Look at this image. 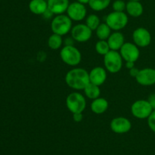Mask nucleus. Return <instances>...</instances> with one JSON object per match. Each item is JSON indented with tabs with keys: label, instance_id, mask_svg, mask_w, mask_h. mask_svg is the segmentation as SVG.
Listing matches in <instances>:
<instances>
[{
	"label": "nucleus",
	"instance_id": "nucleus-1",
	"mask_svg": "<svg viewBox=\"0 0 155 155\" xmlns=\"http://www.w3.org/2000/svg\"><path fill=\"white\" fill-rule=\"evenodd\" d=\"M65 82L68 87L77 91L84 90L90 82L89 71L83 68H74L65 75Z\"/></svg>",
	"mask_w": 155,
	"mask_h": 155
},
{
	"label": "nucleus",
	"instance_id": "nucleus-2",
	"mask_svg": "<svg viewBox=\"0 0 155 155\" xmlns=\"http://www.w3.org/2000/svg\"><path fill=\"white\" fill-rule=\"evenodd\" d=\"M72 20L67 15H55L52 18L51 22V30L53 33H56L60 36L68 34L72 29Z\"/></svg>",
	"mask_w": 155,
	"mask_h": 155
},
{
	"label": "nucleus",
	"instance_id": "nucleus-3",
	"mask_svg": "<svg viewBox=\"0 0 155 155\" xmlns=\"http://www.w3.org/2000/svg\"><path fill=\"white\" fill-rule=\"evenodd\" d=\"M61 60L70 66H77L81 62L82 54L74 46H64L60 52Z\"/></svg>",
	"mask_w": 155,
	"mask_h": 155
},
{
	"label": "nucleus",
	"instance_id": "nucleus-4",
	"mask_svg": "<svg viewBox=\"0 0 155 155\" xmlns=\"http://www.w3.org/2000/svg\"><path fill=\"white\" fill-rule=\"evenodd\" d=\"M129 21L128 15L124 12H112L105 18V23L111 30L120 31L127 25Z\"/></svg>",
	"mask_w": 155,
	"mask_h": 155
},
{
	"label": "nucleus",
	"instance_id": "nucleus-5",
	"mask_svg": "<svg viewBox=\"0 0 155 155\" xmlns=\"http://www.w3.org/2000/svg\"><path fill=\"white\" fill-rule=\"evenodd\" d=\"M123 60L120 52L110 50L104 56L105 69L111 74L119 72L123 67Z\"/></svg>",
	"mask_w": 155,
	"mask_h": 155
},
{
	"label": "nucleus",
	"instance_id": "nucleus-6",
	"mask_svg": "<svg viewBox=\"0 0 155 155\" xmlns=\"http://www.w3.org/2000/svg\"><path fill=\"white\" fill-rule=\"evenodd\" d=\"M66 106L72 113L83 112L86 107V98L82 94L74 91L67 97Z\"/></svg>",
	"mask_w": 155,
	"mask_h": 155
},
{
	"label": "nucleus",
	"instance_id": "nucleus-7",
	"mask_svg": "<svg viewBox=\"0 0 155 155\" xmlns=\"http://www.w3.org/2000/svg\"><path fill=\"white\" fill-rule=\"evenodd\" d=\"M154 109L147 100H138L131 106V112L133 115L139 119H148Z\"/></svg>",
	"mask_w": 155,
	"mask_h": 155
},
{
	"label": "nucleus",
	"instance_id": "nucleus-8",
	"mask_svg": "<svg viewBox=\"0 0 155 155\" xmlns=\"http://www.w3.org/2000/svg\"><path fill=\"white\" fill-rule=\"evenodd\" d=\"M71 37L78 43L87 42L92 36V30L86 24H77L71 29Z\"/></svg>",
	"mask_w": 155,
	"mask_h": 155
},
{
	"label": "nucleus",
	"instance_id": "nucleus-9",
	"mask_svg": "<svg viewBox=\"0 0 155 155\" xmlns=\"http://www.w3.org/2000/svg\"><path fill=\"white\" fill-rule=\"evenodd\" d=\"M67 15L74 21H81L86 18L87 15V9L85 5L78 2L70 3L67 10Z\"/></svg>",
	"mask_w": 155,
	"mask_h": 155
},
{
	"label": "nucleus",
	"instance_id": "nucleus-10",
	"mask_svg": "<svg viewBox=\"0 0 155 155\" xmlns=\"http://www.w3.org/2000/svg\"><path fill=\"white\" fill-rule=\"evenodd\" d=\"M123 59L126 62H136L140 56V50L135 43L127 42L120 50Z\"/></svg>",
	"mask_w": 155,
	"mask_h": 155
},
{
	"label": "nucleus",
	"instance_id": "nucleus-11",
	"mask_svg": "<svg viewBox=\"0 0 155 155\" xmlns=\"http://www.w3.org/2000/svg\"><path fill=\"white\" fill-rule=\"evenodd\" d=\"M133 40L138 47H147L151 42V33L145 27H138L133 31Z\"/></svg>",
	"mask_w": 155,
	"mask_h": 155
},
{
	"label": "nucleus",
	"instance_id": "nucleus-12",
	"mask_svg": "<svg viewBox=\"0 0 155 155\" xmlns=\"http://www.w3.org/2000/svg\"><path fill=\"white\" fill-rule=\"evenodd\" d=\"M110 129L116 134H125L132 129V122L129 119L124 116L114 118L110 123Z\"/></svg>",
	"mask_w": 155,
	"mask_h": 155
},
{
	"label": "nucleus",
	"instance_id": "nucleus-13",
	"mask_svg": "<svg viewBox=\"0 0 155 155\" xmlns=\"http://www.w3.org/2000/svg\"><path fill=\"white\" fill-rule=\"evenodd\" d=\"M136 81L142 86H152L155 84V69L153 68H145L139 69L136 77Z\"/></svg>",
	"mask_w": 155,
	"mask_h": 155
},
{
	"label": "nucleus",
	"instance_id": "nucleus-14",
	"mask_svg": "<svg viewBox=\"0 0 155 155\" xmlns=\"http://www.w3.org/2000/svg\"><path fill=\"white\" fill-rule=\"evenodd\" d=\"M90 83L98 86H101L107 80V70L101 66L92 68L89 72Z\"/></svg>",
	"mask_w": 155,
	"mask_h": 155
},
{
	"label": "nucleus",
	"instance_id": "nucleus-15",
	"mask_svg": "<svg viewBox=\"0 0 155 155\" xmlns=\"http://www.w3.org/2000/svg\"><path fill=\"white\" fill-rule=\"evenodd\" d=\"M48 10L54 15H62L68 10L70 2L69 0H47Z\"/></svg>",
	"mask_w": 155,
	"mask_h": 155
},
{
	"label": "nucleus",
	"instance_id": "nucleus-16",
	"mask_svg": "<svg viewBox=\"0 0 155 155\" xmlns=\"http://www.w3.org/2000/svg\"><path fill=\"white\" fill-rule=\"evenodd\" d=\"M107 41L110 50L118 51L125 43V38L120 31H114V33H111Z\"/></svg>",
	"mask_w": 155,
	"mask_h": 155
},
{
	"label": "nucleus",
	"instance_id": "nucleus-17",
	"mask_svg": "<svg viewBox=\"0 0 155 155\" xmlns=\"http://www.w3.org/2000/svg\"><path fill=\"white\" fill-rule=\"evenodd\" d=\"M126 11L130 16L139 18L143 14L144 7L140 1H129L127 3Z\"/></svg>",
	"mask_w": 155,
	"mask_h": 155
},
{
	"label": "nucleus",
	"instance_id": "nucleus-18",
	"mask_svg": "<svg viewBox=\"0 0 155 155\" xmlns=\"http://www.w3.org/2000/svg\"><path fill=\"white\" fill-rule=\"evenodd\" d=\"M29 9L34 15H43L48 9V3L45 0H31L29 3Z\"/></svg>",
	"mask_w": 155,
	"mask_h": 155
},
{
	"label": "nucleus",
	"instance_id": "nucleus-19",
	"mask_svg": "<svg viewBox=\"0 0 155 155\" xmlns=\"http://www.w3.org/2000/svg\"><path fill=\"white\" fill-rule=\"evenodd\" d=\"M108 101L103 97H98L92 100L91 103V110L95 114H102L108 109Z\"/></svg>",
	"mask_w": 155,
	"mask_h": 155
},
{
	"label": "nucleus",
	"instance_id": "nucleus-20",
	"mask_svg": "<svg viewBox=\"0 0 155 155\" xmlns=\"http://www.w3.org/2000/svg\"><path fill=\"white\" fill-rule=\"evenodd\" d=\"M83 91H84V94L86 97L92 100L99 97L100 94H101L100 87L92 83H90V82L86 85V87L84 88Z\"/></svg>",
	"mask_w": 155,
	"mask_h": 155
},
{
	"label": "nucleus",
	"instance_id": "nucleus-21",
	"mask_svg": "<svg viewBox=\"0 0 155 155\" xmlns=\"http://www.w3.org/2000/svg\"><path fill=\"white\" fill-rule=\"evenodd\" d=\"M96 36L101 40H107L111 34V29L106 23H101L98 28L95 30Z\"/></svg>",
	"mask_w": 155,
	"mask_h": 155
},
{
	"label": "nucleus",
	"instance_id": "nucleus-22",
	"mask_svg": "<svg viewBox=\"0 0 155 155\" xmlns=\"http://www.w3.org/2000/svg\"><path fill=\"white\" fill-rule=\"evenodd\" d=\"M110 2L111 0H89L88 5L93 11L101 12L110 5Z\"/></svg>",
	"mask_w": 155,
	"mask_h": 155
},
{
	"label": "nucleus",
	"instance_id": "nucleus-23",
	"mask_svg": "<svg viewBox=\"0 0 155 155\" xmlns=\"http://www.w3.org/2000/svg\"><path fill=\"white\" fill-rule=\"evenodd\" d=\"M64 41L62 39V36H60L56 33H52L50 35L48 39V46L51 50H57L61 47Z\"/></svg>",
	"mask_w": 155,
	"mask_h": 155
},
{
	"label": "nucleus",
	"instance_id": "nucleus-24",
	"mask_svg": "<svg viewBox=\"0 0 155 155\" xmlns=\"http://www.w3.org/2000/svg\"><path fill=\"white\" fill-rule=\"evenodd\" d=\"M100 24H101V21H100L99 17L95 14H91L86 17V24L92 31L96 30Z\"/></svg>",
	"mask_w": 155,
	"mask_h": 155
},
{
	"label": "nucleus",
	"instance_id": "nucleus-25",
	"mask_svg": "<svg viewBox=\"0 0 155 155\" xmlns=\"http://www.w3.org/2000/svg\"><path fill=\"white\" fill-rule=\"evenodd\" d=\"M95 50L101 56H104L109 51H110V46L107 40H99L95 43Z\"/></svg>",
	"mask_w": 155,
	"mask_h": 155
},
{
	"label": "nucleus",
	"instance_id": "nucleus-26",
	"mask_svg": "<svg viewBox=\"0 0 155 155\" xmlns=\"http://www.w3.org/2000/svg\"><path fill=\"white\" fill-rule=\"evenodd\" d=\"M127 7V3L124 0H115L112 4L114 12H124Z\"/></svg>",
	"mask_w": 155,
	"mask_h": 155
},
{
	"label": "nucleus",
	"instance_id": "nucleus-27",
	"mask_svg": "<svg viewBox=\"0 0 155 155\" xmlns=\"http://www.w3.org/2000/svg\"><path fill=\"white\" fill-rule=\"evenodd\" d=\"M148 126L151 131L155 133V109L153 110L150 116L148 119Z\"/></svg>",
	"mask_w": 155,
	"mask_h": 155
},
{
	"label": "nucleus",
	"instance_id": "nucleus-28",
	"mask_svg": "<svg viewBox=\"0 0 155 155\" xmlns=\"http://www.w3.org/2000/svg\"><path fill=\"white\" fill-rule=\"evenodd\" d=\"M73 119L76 122H80L83 119V112H77V113H73Z\"/></svg>",
	"mask_w": 155,
	"mask_h": 155
},
{
	"label": "nucleus",
	"instance_id": "nucleus-29",
	"mask_svg": "<svg viewBox=\"0 0 155 155\" xmlns=\"http://www.w3.org/2000/svg\"><path fill=\"white\" fill-rule=\"evenodd\" d=\"M147 100H148V103H150V105L151 106L152 109L154 110L155 109V93H153V94H150Z\"/></svg>",
	"mask_w": 155,
	"mask_h": 155
},
{
	"label": "nucleus",
	"instance_id": "nucleus-30",
	"mask_svg": "<svg viewBox=\"0 0 155 155\" xmlns=\"http://www.w3.org/2000/svg\"><path fill=\"white\" fill-rule=\"evenodd\" d=\"M139 71V69H138L137 68L134 67V68L130 69V75L131 76V77L135 78H136V77L137 76Z\"/></svg>",
	"mask_w": 155,
	"mask_h": 155
},
{
	"label": "nucleus",
	"instance_id": "nucleus-31",
	"mask_svg": "<svg viewBox=\"0 0 155 155\" xmlns=\"http://www.w3.org/2000/svg\"><path fill=\"white\" fill-rule=\"evenodd\" d=\"M74 40L72 37H67L64 40L65 46H74Z\"/></svg>",
	"mask_w": 155,
	"mask_h": 155
},
{
	"label": "nucleus",
	"instance_id": "nucleus-32",
	"mask_svg": "<svg viewBox=\"0 0 155 155\" xmlns=\"http://www.w3.org/2000/svg\"><path fill=\"white\" fill-rule=\"evenodd\" d=\"M42 15H43V16L45 17V18H51V17H52L53 15H54V14H53L52 12H51V11L48 10V9H47L46 12H45V13H44Z\"/></svg>",
	"mask_w": 155,
	"mask_h": 155
},
{
	"label": "nucleus",
	"instance_id": "nucleus-33",
	"mask_svg": "<svg viewBox=\"0 0 155 155\" xmlns=\"http://www.w3.org/2000/svg\"><path fill=\"white\" fill-rule=\"evenodd\" d=\"M126 67L128 68L129 70L135 67V62H126Z\"/></svg>",
	"mask_w": 155,
	"mask_h": 155
},
{
	"label": "nucleus",
	"instance_id": "nucleus-34",
	"mask_svg": "<svg viewBox=\"0 0 155 155\" xmlns=\"http://www.w3.org/2000/svg\"><path fill=\"white\" fill-rule=\"evenodd\" d=\"M77 2H78L81 3V4L86 5V4H89V0H77Z\"/></svg>",
	"mask_w": 155,
	"mask_h": 155
},
{
	"label": "nucleus",
	"instance_id": "nucleus-35",
	"mask_svg": "<svg viewBox=\"0 0 155 155\" xmlns=\"http://www.w3.org/2000/svg\"><path fill=\"white\" fill-rule=\"evenodd\" d=\"M129 1H141V0H129Z\"/></svg>",
	"mask_w": 155,
	"mask_h": 155
}]
</instances>
